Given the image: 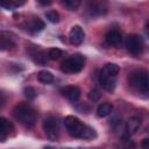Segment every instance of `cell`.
Segmentation results:
<instances>
[{"mask_svg": "<svg viewBox=\"0 0 149 149\" xmlns=\"http://www.w3.org/2000/svg\"><path fill=\"white\" fill-rule=\"evenodd\" d=\"M37 80L42 84H50L54 81V74L50 71L42 70L37 73Z\"/></svg>", "mask_w": 149, "mask_h": 149, "instance_id": "18", "label": "cell"}, {"mask_svg": "<svg viewBox=\"0 0 149 149\" xmlns=\"http://www.w3.org/2000/svg\"><path fill=\"white\" fill-rule=\"evenodd\" d=\"M48 58L49 59H52V61H56L62 55H63V51L59 49V48H50L48 50Z\"/></svg>", "mask_w": 149, "mask_h": 149, "instance_id": "19", "label": "cell"}, {"mask_svg": "<svg viewBox=\"0 0 149 149\" xmlns=\"http://www.w3.org/2000/svg\"><path fill=\"white\" fill-rule=\"evenodd\" d=\"M15 47V42L10 34L6 31H0V50H9Z\"/></svg>", "mask_w": 149, "mask_h": 149, "instance_id": "12", "label": "cell"}, {"mask_svg": "<svg viewBox=\"0 0 149 149\" xmlns=\"http://www.w3.org/2000/svg\"><path fill=\"white\" fill-rule=\"evenodd\" d=\"M105 41L108 45L120 48L122 44V35L118 30H111L105 35Z\"/></svg>", "mask_w": 149, "mask_h": 149, "instance_id": "11", "label": "cell"}, {"mask_svg": "<svg viewBox=\"0 0 149 149\" xmlns=\"http://www.w3.org/2000/svg\"><path fill=\"white\" fill-rule=\"evenodd\" d=\"M148 144H149V139H143V141H142V146L144 147V148H147L148 147Z\"/></svg>", "mask_w": 149, "mask_h": 149, "instance_id": "28", "label": "cell"}, {"mask_svg": "<svg viewBox=\"0 0 149 149\" xmlns=\"http://www.w3.org/2000/svg\"><path fill=\"white\" fill-rule=\"evenodd\" d=\"M45 27L44 22L40 19V17H33L29 23H28V29L31 31V33H37V31H41L43 30Z\"/></svg>", "mask_w": 149, "mask_h": 149, "instance_id": "15", "label": "cell"}, {"mask_svg": "<svg viewBox=\"0 0 149 149\" xmlns=\"http://www.w3.org/2000/svg\"><path fill=\"white\" fill-rule=\"evenodd\" d=\"M129 85L140 93H148L149 91V80L148 72L146 70H135L128 76Z\"/></svg>", "mask_w": 149, "mask_h": 149, "instance_id": "2", "label": "cell"}, {"mask_svg": "<svg viewBox=\"0 0 149 149\" xmlns=\"http://www.w3.org/2000/svg\"><path fill=\"white\" fill-rule=\"evenodd\" d=\"M125 45L126 49L128 50V52H130L134 56H139L143 52L144 50V42L142 36L137 35V34H130L126 37L125 41Z\"/></svg>", "mask_w": 149, "mask_h": 149, "instance_id": "5", "label": "cell"}, {"mask_svg": "<svg viewBox=\"0 0 149 149\" xmlns=\"http://www.w3.org/2000/svg\"><path fill=\"white\" fill-rule=\"evenodd\" d=\"M84 38H85V31L83 30V28L80 26H73L69 33V40L71 44L79 45L83 43Z\"/></svg>", "mask_w": 149, "mask_h": 149, "instance_id": "8", "label": "cell"}, {"mask_svg": "<svg viewBox=\"0 0 149 149\" xmlns=\"http://www.w3.org/2000/svg\"><path fill=\"white\" fill-rule=\"evenodd\" d=\"M36 1L42 6H49L51 3V0H36Z\"/></svg>", "mask_w": 149, "mask_h": 149, "instance_id": "26", "label": "cell"}, {"mask_svg": "<svg viewBox=\"0 0 149 149\" xmlns=\"http://www.w3.org/2000/svg\"><path fill=\"white\" fill-rule=\"evenodd\" d=\"M100 71H101L102 73H106V74H109V76L116 77L118 73H119V71H120V68H119V65L115 64V63H107V64H105V65L102 66V69H101Z\"/></svg>", "mask_w": 149, "mask_h": 149, "instance_id": "17", "label": "cell"}, {"mask_svg": "<svg viewBox=\"0 0 149 149\" xmlns=\"http://www.w3.org/2000/svg\"><path fill=\"white\" fill-rule=\"evenodd\" d=\"M0 6L7 9H13L15 7L13 0H0Z\"/></svg>", "mask_w": 149, "mask_h": 149, "instance_id": "25", "label": "cell"}, {"mask_svg": "<svg viewBox=\"0 0 149 149\" xmlns=\"http://www.w3.org/2000/svg\"><path fill=\"white\" fill-rule=\"evenodd\" d=\"M23 93H24V97L28 98L29 100H33V99H35V97H36V90H35L34 87H31V86L26 87V88L23 90Z\"/></svg>", "mask_w": 149, "mask_h": 149, "instance_id": "23", "label": "cell"}, {"mask_svg": "<svg viewBox=\"0 0 149 149\" xmlns=\"http://www.w3.org/2000/svg\"><path fill=\"white\" fill-rule=\"evenodd\" d=\"M34 56H35L34 61L36 63H38V64H45L47 61H48L47 52H44V51H37L36 54H34Z\"/></svg>", "mask_w": 149, "mask_h": 149, "instance_id": "21", "label": "cell"}, {"mask_svg": "<svg viewBox=\"0 0 149 149\" xmlns=\"http://www.w3.org/2000/svg\"><path fill=\"white\" fill-rule=\"evenodd\" d=\"M99 83L100 85L108 92H113L115 86H116V77L114 76H109L106 73H102L101 71L99 72Z\"/></svg>", "mask_w": 149, "mask_h": 149, "instance_id": "9", "label": "cell"}, {"mask_svg": "<svg viewBox=\"0 0 149 149\" xmlns=\"http://www.w3.org/2000/svg\"><path fill=\"white\" fill-rule=\"evenodd\" d=\"M43 130L50 141H56L59 135L58 121L54 116H49L43 121Z\"/></svg>", "mask_w": 149, "mask_h": 149, "instance_id": "6", "label": "cell"}, {"mask_svg": "<svg viewBox=\"0 0 149 149\" xmlns=\"http://www.w3.org/2000/svg\"><path fill=\"white\" fill-rule=\"evenodd\" d=\"M64 126L68 129V133L72 137L83 139V134H84V130L86 128V125H84L78 118H76L73 115L65 116V119H64Z\"/></svg>", "mask_w": 149, "mask_h": 149, "instance_id": "4", "label": "cell"}, {"mask_svg": "<svg viewBox=\"0 0 149 149\" xmlns=\"http://www.w3.org/2000/svg\"><path fill=\"white\" fill-rule=\"evenodd\" d=\"M84 64H85L84 56L76 54V55H73V56H71V57H69L62 62L61 70L64 73H77V72L83 70Z\"/></svg>", "mask_w": 149, "mask_h": 149, "instance_id": "3", "label": "cell"}, {"mask_svg": "<svg viewBox=\"0 0 149 149\" xmlns=\"http://www.w3.org/2000/svg\"><path fill=\"white\" fill-rule=\"evenodd\" d=\"M100 97H101V94H100L99 91H97V90H91V91L88 92V99L92 100L93 102H94V101H98V100L100 99Z\"/></svg>", "mask_w": 149, "mask_h": 149, "instance_id": "24", "label": "cell"}, {"mask_svg": "<svg viewBox=\"0 0 149 149\" xmlns=\"http://www.w3.org/2000/svg\"><path fill=\"white\" fill-rule=\"evenodd\" d=\"M13 128L12 123L6 119V118H2L0 116V141H5L8 133L10 132V129Z\"/></svg>", "mask_w": 149, "mask_h": 149, "instance_id": "14", "label": "cell"}, {"mask_svg": "<svg viewBox=\"0 0 149 149\" xmlns=\"http://www.w3.org/2000/svg\"><path fill=\"white\" fill-rule=\"evenodd\" d=\"M45 16H47V19L51 23H57L59 21V15H58V13L56 10H49V12H47L45 13Z\"/></svg>", "mask_w": 149, "mask_h": 149, "instance_id": "22", "label": "cell"}, {"mask_svg": "<svg viewBox=\"0 0 149 149\" xmlns=\"http://www.w3.org/2000/svg\"><path fill=\"white\" fill-rule=\"evenodd\" d=\"M112 111H113L112 104H109V102H101L98 106V108H97V115L99 118H105V116L109 115L112 113Z\"/></svg>", "mask_w": 149, "mask_h": 149, "instance_id": "16", "label": "cell"}, {"mask_svg": "<svg viewBox=\"0 0 149 149\" xmlns=\"http://www.w3.org/2000/svg\"><path fill=\"white\" fill-rule=\"evenodd\" d=\"M13 2L15 6H22L26 2V0H13Z\"/></svg>", "mask_w": 149, "mask_h": 149, "instance_id": "27", "label": "cell"}, {"mask_svg": "<svg viewBox=\"0 0 149 149\" xmlns=\"http://www.w3.org/2000/svg\"><path fill=\"white\" fill-rule=\"evenodd\" d=\"M61 93L68 98L70 101L72 102H76L79 100L80 98V88L78 86H74V85H68V86H64L61 88Z\"/></svg>", "mask_w": 149, "mask_h": 149, "instance_id": "10", "label": "cell"}, {"mask_svg": "<svg viewBox=\"0 0 149 149\" xmlns=\"http://www.w3.org/2000/svg\"><path fill=\"white\" fill-rule=\"evenodd\" d=\"M87 9L93 15H102L107 13L108 5L105 0H87Z\"/></svg>", "mask_w": 149, "mask_h": 149, "instance_id": "7", "label": "cell"}, {"mask_svg": "<svg viewBox=\"0 0 149 149\" xmlns=\"http://www.w3.org/2000/svg\"><path fill=\"white\" fill-rule=\"evenodd\" d=\"M63 1H64V6L69 10H77L81 3V0H63Z\"/></svg>", "mask_w": 149, "mask_h": 149, "instance_id": "20", "label": "cell"}, {"mask_svg": "<svg viewBox=\"0 0 149 149\" xmlns=\"http://www.w3.org/2000/svg\"><path fill=\"white\" fill-rule=\"evenodd\" d=\"M140 126H141V119L140 118H137V116L130 118L129 121L127 122V126H126V134L134 135L140 129Z\"/></svg>", "mask_w": 149, "mask_h": 149, "instance_id": "13", "label": "cell"}, {"mask_svg": "<svg viewBox=\"0 0 149 149\" xmlns=\"http://www.w3.org/2000/svg\"><path fill=\"white\" fill-rule=\"evenodd\" d=\"M13 115L17 121H20L22 125L27 127L34 126L36 121V112L29 105L26 104H20L15 106L13 109Z\"/></svg>", "mask_w": 149, "mask_h": 149, "instance_id": "1", "label": "cell"}]
</instances>
